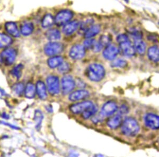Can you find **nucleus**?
<instances>
[{"instance_id": "4468645a", "label": "nucleus", "mask_w": 159, "mask_h": 157, "mask_svg": "<svg viewBox=\"0 0 159 157\" xmlns=\"http://www.w3.org/2000/svg\"><path fill=\"white\" fill-rule=\"evenodd\" d=\"M80 26L78 21H73L65 24L63 28V33L66 35H71L77 30Z\"/></svg>"}, {"instance_id": "c756f323", "label": "nucleus", "mask_w": 159, "mask_h": 157, "mask_svg": "<svg viewBox=\"0 0 159 157\" xmlns=\"http://www.w3.org/2000/svg\"><path fill=\"white\" fill-rule=\"evenodd\" d=\"M23 69V66L22 64H19L13 69L12 70V75L16 77L17 78L19 79L21 77L22 72Z\"/></svg>"}, {"instance_id": "cd10ccee", "label": "nucleus", "mask_w": 159, "mask_h": 157, "mask_svg": "<svg viewBox=\"0 0 159 157\" xmlns=\"http://www.w3.org/2000/svg\"><path fill=\"white\" fill-rule=\"evenodd\" d=\"M12 90L17 95L20 96L24 91V85L21 83H17L12 87Z\"/></svg>"}, {"instance_id": "f8f14e48", "label": "nucleus", "mask_w": 159, "mask_h": 157, "mask_svg": "<svg viewBox=\"0 0 159 157\" xmlns=\"http://www.w3.org/2000/svg\"><path fill=\"white\" fill-rule=\"evenodd\" d=\"M117 105L114 102L108 101L102 106L101 113L105 117H108L115 113L117 110Z\"/></svg>"}, {"instance_id": "a19ab883", "label": "nucleus", "mask_w": 159, "mask_h": 157, "mask_svg": "<svg viewBox=\"0 0 159 157\" xmlns=\"http://www.w3.org/2000/svg\"><path fill=\"white\" fill-rule=\"evenodd\" d=\"M2 117L4 118V119H9V115H8L7 114H6L5 113H3L2 114Z\"/></svg>"}, {"instance_id": "6e6552de", "label": "nucleus", "mask_w": 159, "mask_h": 157, "mask_svg": "<svg viewBox=\"0 0 159 157\" xmlns=\"http://www.w3.org/2000/svg\"><path fill=\"white\" fill-rule=\"evenodd\" d=\"M93 105V103L90 101H85L71 105L70 109L71 111L74 114H82L84 112L87 111Z\"/></svg>"}, {"instance_id": "b1692460", "label": "nucleus", "mask_w": 159, "mask_h": 157, "mask_svg": "<svg viewBox=\"0 0 159 157\" xmlns=\"http://www.w3.org/2000/svg\"><path fill=\"white\" fill-rule=\"evenodd\" d=\"M63 62V58L60 56H56L49 58L48 60V66L51 68L59 67V66Z\"/></svg>"}, {"instance_id": "20e7f679", "label": "nucleus", "mask_w": 159, "mask_h": 157, "mask_svg": "<svg viewBox=\"0 0 159 157\" xmlns=\"http://www.w3.org/2000/svg\"><path fill=\"white\" fill-rule=\"evenodd\" d=\"M73 16V13L70 10H62L58 13L55 18V22L59 26L65 24L68 22Z\"/></svg>"}, {"instance_id": "5701e85b", "label": "nucleus", "mask_w": 159, "mask_h": 157, "mask_svg": "<svg viewBox=\"0 0 159 157\" xmlns=\"http://www.w3.org/2000/svg\"><path fill=\"white\" fill-rule=\"evenodd\" d=\"M55 22V19H54L52 15L47 14L45 15L43 18L42 22V27L44 28H48L51 27Z\"/></svg>"}, {"instance_id": "72a5a7b5", "label": "nucleus", "mask_w": 159, "mask_h": 157, "mask_svg": "<svg viewBox=\"0 0 159 157\" xmlns=\"http://www.w3.org/2000/svg\"><path fill=\"white\" fill-rule=\"evenodd\" d=\"M99 43L102 45V47L108 46L110 42V38L107 36H102L99 40Z\"/></svg>"}, {"instance_id": "423d86ee", "label": "nucleus", "mask_w": 159, "mask_h": 157, "mask_svg": "<svg viewBox=\"0 0 159 157\" xmlns=\"http://www.w3.org/2000/svg\"><path fill=\"white\" fill-rule=\"evenodd\" d=\"M47 85L49 93L56 95L59 92V83L58 77L55 76H49L47 78Z\"/></svg>"}, {"instance_id": "e433bc0d", "label": "nucleus", "mask_w": 159, "mask_h": 157, "mask_svg": "<svg viewBox=\"0 0 159 157\" xmlns=\"http://www.w3.org/2000/svg\"><path fill=\"white\" fill-rule=\"evenodd\" d=\"M127 40H129V38L126 34H119V35L117 37V41L119 44H120V43L126 41Z\"/></svg>"}, {"instance_id": "7ed1b4c3", "label": "nucleus", "mask_w": 159, "mask_h": 157, "mask_svg": "<svg viewBox=\"0 0 159 157\" xmlns=\"http://www.w3.org/2000/svg\"><path fill=\"white\" fill-rule=\"evenodd\" d=\"M63 50V45L59 42H51L47 44L44 48L45 53L48 56L59 54Z\"/></svg>"}, {"instance_id": "dca6fc26", "label": "nucleus", "mask_w": 159, "mask_h": 157, "mask_svg": "<svg viewBox=\"0 0 159 157\" xmlns=\"http://www.w3.org/2000/svg\"><path fill=\"white\" fill-rule=\"evenodd\" d=\"M5 28L6 31L12 36L14 37H19L20 36V32L15 22H8L6 23Z\"/></svg>"}, {"instance_id": "bb28decb", "label": "nucleus", "mask_w": 159, "mask_h": 157, "mask_svg": "<svg viewBox=\"0 0 159 157\" xmlns=\"http://www.w3.org/2000/svg\"><path fill=\"white\" fill-rule=\"evenodd\" d=\"M33 30V25L31 23H27L21 28V32L23 36H29Z\"/></svg>"}, {"instance_id": "a878e982", "label": "nucleus", "mask_w": 159, "mask_h": 157, "mask_svg": "<svg viewBox=\"0 0 159 157\" xmlns=\"http://www.w3.org/2000/svg\"><path fill=\"white\" fill-rule=\"evenodd\" d=\"M25 96L27 98H33L35 96L36 89L33 83H29L26 86L25 89Z\"/></svg>"}, {"instance_id": "58836bf2", "label": "nucleus", "mask_w": 159, "mask_h": 157, "mask_svg": "<svg viewBox=\"0 0 159 157\" xmlns=\"http://www.w3.org/2000/svg\"><path fill=\"white\" fill-rule=\"evenodd\" d=\"M128 109L126 105H121V107H120L119 109V112L120 115L125 114L128 113Z\"/></svg>"}, {"instance_id": "f704fd0d", "label": "nucleus", "mask_w": 159, "mask_h": 157, "mask_svg": "<svg viewBox=\"0 0 159 157\" xmlns=\"http://www.w3.org/2000/svg\"><path fill=\"white\" fill-rule=\"evenodd\" d=\"M93 25V21L92 19H88L82 23L81 24V29L84 30H87L91 27Z\"/></svg>"}, {"instance_id": "a211bd4d", "label": "nucleus", "mask_w": 159, "mask_h": 157, "mask_svg": "<svg viewBox=\"0 0 159 157\" xmlns=\"http://www.w3.org/2000/svg\"><path fill=\"white\" fill-rule=\"evenodd\" d=\"M36 91L38 96L42 100H44L47 98L46 89L45 84L42 81H38L36 84Z\"/></svg>"}, {"instance_id": "ea45409f", "label": "nucleus", "mask_w": 159, "mask_h": 157, "mask_svg": "<svg viewBox=\"0 0 159 157\" xmlns=\"http://www.w3.org/2000/svg\"><path fill=\"white\" fill-rule=\"evenodd\" d=\"M2 123L4 124V125H7L8 126H9L11 128H12V129H16V130H18V129H19V128H18V127H17L16 126H14V125H11V124H10L9 123H6V122H1Z\"/></svg>"}, {"instance_id": "ddd939ff", "label": "nucleus", "mask_w": 159, "mask_h": 157, "mask_svg": "<svg viewBox=\"0 0 159 157\" xmlns=\"http://www.w3.org/2000/svg\"><path fill=\"white\" fill-rule=\"evenodd\" d=\"M118 52V49L116 47L113 45L109 44L105 48L103 52V56L105 58L108 60H112L117 56Z\"/></svg>"}, {"instance_id": "7c9ffc66", "label": "nucleus", "mask_w": 159, "mask_h": 157, "mask_svg": "<svg viewBox=\"0 0 159 157\" xmlns=\"http://www.w3.org/2000/svg\"><path fill=\"white\" fill-rule=\"evenodd\" d=\"M34 118H35V120L36 123V128L38 129V128H40L43 119V115L42 112L40 110H38H38H36Z\"/></svg>"}, {"instance_id": "39448f33", "label": "nucleus", "mask_w": 159, "mask_h": 157, "mask_svg": "<svg viewBox=\"0 0 159 157\" xmlns=\"http://www.w3.org/2000/svg\"><path fill=\"white\" fill-rule=\"evenodd\" d=\"M16 55L17 53L14 49L8 48L5 49L1 53L0 57L2 62L6 65H11L14 61Z\"/></svg>"}, {"instance_id": "6ab92c4d", "label": "nucleus", "mask_w": 159, "mask_h": 157, "mask_svg": "<svg viewBox=\"0 0 159 157\" xmlns=\"http://www.w3.org/2000/svg\"><path fill=\"white\" fill-rule=\"evenodd\" d=\"M122 122L121 117L120 114L115 115L114 117L110 118V119L108 120V122H107V124H108L109 128L112 129H115L121 125Z\"/></svg>"}, {"instance_id": "9d476101", "label": "nucleus", "mask_w": 159, "mask_h": 157, "mask_svg": "<svg viewBox=\"0 0 159 157\" xmlns=\"http://www.w3.org/2000/svg\"><path fill=\"white\" fill-rule=\"evenodd\" d=\"M120 48L123 55L126 57H130L135 55V50L134 47L131 44L130 40L119 44Z\"/></svg>"}, {"instance_id": "9b49d317", "label": "nucleus", "mask_w": 159, "mask_h": 157, "mask_svg": "<svg viewBox=\"0 0 159 157\" xmlns=\"http://www.w3.org/2000/svg\"><path fill=\"white\" fill-rule=\"evenodd\" d=\"M85 53L84 47L80 44H76L71 49L70 56L73 59H80L84 56Z\"/></svg>"}, {"instance_id": "473e14b6", "label": "nucleus", "mask_w": 159, "mask_h": 157, "mask_svg": "<svg viewBox=\"0 0 159 157\" xmlns=\"http://www.w3.org/2000/svg\"><path fill=\"white\" fill-rule=\"evenodd\" d=\"M70 70V66L67 63L63 62L59 66V72L62 74H65L67 72Z\"/></svg>"}, {"instance_id": "393cba45", "label": "nucleus", "mask_w": 159, "mask_h": 157, "mask_svg": "<svg viewBox=\"0 0 159 157\" xmlns=\"http://www.w3.org/2000/svg\"><path fill=\"white\" fill-rule=\"evenodd\" d=\"M12 39L8 35L0 33V48L7 47L11 44Z\"/></svg>"}, {"instance_id": "4be33fe9", "label": "nucleus", "mask_w": 159, "mask_h": 157, "mask_svg": "<svg viewBox=\"0 0 159 157\" xmlns=\"http://www.w3.org/2000/svg\"><path fill=\"white\" fill-rule=\"evenodd\" d=\"M134 48L139 54L143 55L145 53L146 51V44L141 39L135 40Z\"/></svg>"}, {"instance_id": "37998d69", "label": "nucleus", "mask_w": 159, "mask_h": 157, "mask_svg": "<svg viewBox=\"0 0 159 157\" xmlns=\"http://www.w3.org/2000/svg\"><path fill=\"white\" fill-rule=\"evenodd\" d=\"M125 1H128V0H125Z\"/></svg>"}, {"instance_id": "c9c22d12", "label": "nucleus", "mask_w": 159, "mask_h": 157, "mask_svg": "<svg viewBox=\"0 0 159 157\" xmlns=\"http://www.w3.org/2000/svg\"><path fill=\"white\" fill-rule=\"evenodd\" d=\"M96 40L91 38H88L84 42V46L87 49H92L96 42Z\"/></svg>"}, {"instance_id": "4c0bfd02", "label": "nucleus", "mask_w": 159, "mask_h": 157, "mask_svg": "<svg viewBox=\"0 0 159 157\" xmlns=\"http://www.w3.org/2000/svg\"><path fill=\"white\" fill-rule=\"evenodd\" d=\"M105 116L102 114V113L101 112L100 113L96 115H95L94 117H93V119L92 120L93 121L94 123H98V122H101L102 120H103V117Z\"/></svg>"}, {"instance_id": "f257e3e1", "label": "nucleus", "mask_w": 159, "mask_h": 157, "mask_svg": "<svg viewBox=\"0 0 159 157\" xmlns=\"http://www.w3.org/2000/svg\"><path fill=\"white\" fill-rule=\"evenodd\" d=\"M87 76L90 80L99 81L104 78L105 70L104 67L98 64H93L88 67L87 71Z\"/></svg>"}, {"instance_id": "f03ea898", "label": "nucleus", "mask_w": 159, "mask_h": 157, "mask_svg": "<svg viewBox=\"0 0 159 157\" xmlns=\"http://www.w3.org/2000/svg\"><path fill=\"white\" fill-rule=\"evenodd\" d=\"M139 130V126L137 122L133 118H128L122 124L121 131L125 135L133 137L137 134Z\"/></svg>"}, {"instance_id": "aec40b11", "label": "nucleus", "mask_w": 159, "mask_h": 157, "mask_svg": "<svg viewBox=\"0 0 159 157\" xmlns=\"http://www.w3.org/2000/svg\"><path fill=\"white\" fill-rule=\"evenodd\" d=\"M100 27L99 25H92L87 30L85 31L84 36L86 38H91L99 33Z\"/></svg>"}, {"instance_id": "79ce46f5", "label": "nucleus", "mask_w": 159, "mask_h": 157, "mask_svg": "<svg viewBox=\"0 0 159 157\" xmlns=\"http://www.w3.org/2000/svg\"><path fill=\"white\" fill-rule=\"evenodd\" d=\"M155 145H156V147L159 148V138L157 140V141H156V142H155Z\"/></svg>"}, {"instance_id": "0eeeda50", "label": "nucleus", "mask_w": 159, "mask_h": 157, "mask_svg": "<svg viewBox=\"0 0 159 157\" xmlns=\"http://www.w3.org/2000/svg\"><path fill=\"white\" fill-rule=\"evenodd\" d=\"M75 86V83L72 78V77L69 75L65 76L62 79V92L63 94L66 95L70 93Z\"/></svg>"}, {"instance_id": "2eb2a0df", "label": "nucleus", "mask_w": 159, "mask_h": 157, "mask_svg": "<svg viewBox=\"0 0 159 157\" xmlns=\"http://www.w3.org/2000/svg\"><path fill=\"white\" fill-rule=\"evenodd\" d=\"M89 95V92L85 90H79L73 92L70 95L69 100L71 101H79L87 98Z\"/></svg>"}, {"instance_id": "412c9836", "label": "nucleus", "mask_w": 159, "mask_h": 157, "mask_svg": "<svg viewBox=\"0 0 159 157\" xmlns=\"http://www.w3.org/2000/svg\"><path fill=\"white\" fill-rule=\"evenodd\" d=\"M45 36L48 40L50 41H56L61 38V33L57 29H50L45 33Z\"/></svg>"}, {"instance_id": "c85d7f7f", "label": "nucleus", "mask_w": 159, "mask_h": 157, "mask_svg": "<svg viewBox=\"0 0 159 157\" xmlns=\"http://www.w3.org/2000/svg\"><path fill=\"white\" fill-rule=\"evenodd\" d=\"M96 111H97V108L94 105L93 106L91 107L89 109H88L87 111L84 112L82 113V116L83 118H84L85 119H89V117H91L92 115L95 114Z\"/></svg>"}, {"instance_id": "1a4fd4ad", "label": "nucleus", "mask_w": 159, "mask_h": 157, "mask_svg": "<svg viewBox=\"0 0 159 157\" xmlns=\"http://www.w3.org/2000/svg\"><path fill=\"white\" fill-rule=\"evenodd\" d=\"M145 123L148 128L153 130H157L159 129V117L158 115L152 113H149L146 115Z\"/></svg>"}, {"instance_id": "f3484780", "label": "nucleus", "mask_w": 159, "mask_h": 157, "mask_svg": "<svg viewBox=\"0 0 159 157\" xmlns=\"http://www.w3.org/2000/svg\"><path fill=\"white\" fill-rule=\"evenodd\" d=\"M147 55L149 59L154 62L159 61V48L157 46H152L148 49Z\"/></svg>"}, {"instance_id": "2f4dec72", "label": "nucleus", "mask_w": 159, "mask_h": 157, "mask_svg": "<svg viewBox=\"0 0 159 157\" xmlns=\"http://www.w3.org/2000/svg\"><path fill=\"white\" fill-rule=\"evenodd\" d=\"M126 65H127L126 61L121 59H118L116 60H115L113 62L112 64H111V66H112V67H113L123 68L125 67Z\"/></svg>"}]
</instances>
